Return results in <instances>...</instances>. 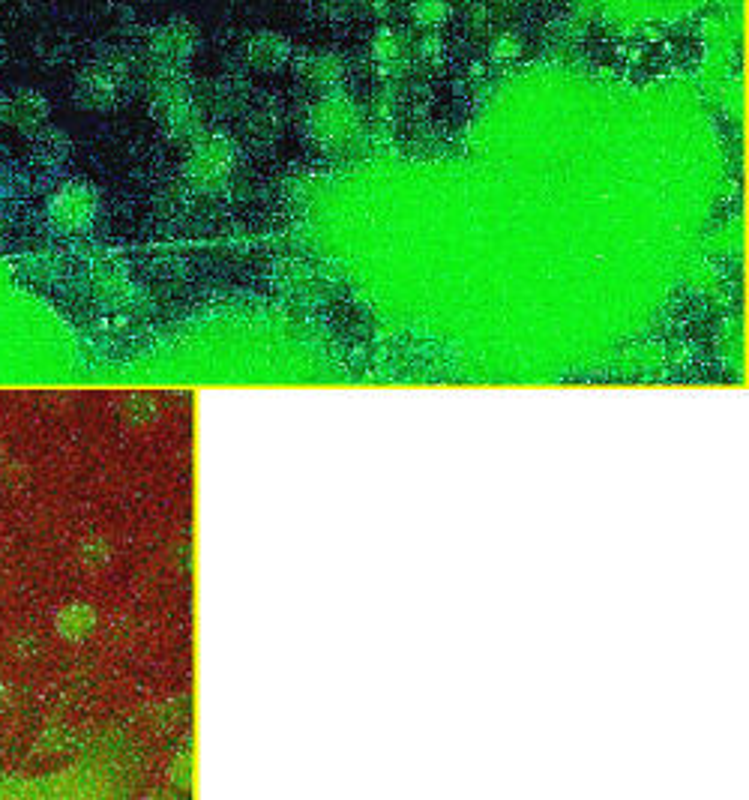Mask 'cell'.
I'll list each match as a JSON object with an SVG mask.
<instances>
[{"instance_id": "cell-8", "label": "cell", "mask_w": 749, "mask_h": 800, "mask_svg": "<svg viewBox=\"0 0 749 800\" xmlns=\"http://www.w3.org/2000/svg\"><path fill=\"white\" fill-rule=\"evenodd\" d=\"M525 54V39L516 30H501L489 42V57L495 63H513Z\"/></svg>"}, {"instance_id": "cell-9", "label": "cell", "mask_w": 749, "mask_h": 800, "mask_svg": "<svg viewBox=\"0 0 749 800\" xmlns=\"http://www.w3.org/2000/svg\"><path fill=\"white\" fill-rule=\"evenodd\" d=\"M414 54H417L420 60H438V57L444 54V39H441L435 30H429V33H423V36L414 42Z\"/></svg>"}, {"instance_id": "cell-5", "label": "cell", "mask_w": 749, "mask_h": 800, "mask_svg": "<svg viewBox=\"0 0 749 800\" xmlns=\"http://www.w3.org/2000/svg\"><path fill=\"white\" fill-rule=\"evenodd\" d=\"M342 75H345V63H342V57L336 51H315V54H306L297 63L300 84H306L318 96L321 93H333L339 87Z\"/></svg>"}, {"instance_id": "cell-3", "label": "cell", "mask_w": 749, "mask_h": 800, "mask_svg": "<svg viewBox=\"0 0 749 800\" xmlns=\"http://www.w3.org/2000/svg\"><path fill=\"white\" fill-rule=\"evenodd\" d=\"M357 108L342 93H321L309 108V129L321 141H342L357 129Z\"/></svg>"}, {"instance_id": "cell-6", "label": "cell", "mask_w": 749, "mask_h": 800, "mask_svg": "<svg viewBox=\"0 0 749 800\" xmlns=\"http://www.w3.org/2000/svg\"><path fill=\"white\" fill-rule=\"evenodd\" d=\"M408 36H402V30L396 27H378L372 33V42H369V54L375 60V66L381 72H396L405 57H408Z\"/></svg>"}, {"instance_id": "cell-4", "label": "cell", "mask_w": 749, "mask_h": 800, "mask_svg": "<svg viewBox=\"0 0 749 800\" xmlns=\"http://www.w3.org/2000/svg\"><path fill=\"white\" fill-rule=\"evenodd\" d=\"M294 48L279 30H255L243 45V60L252 72H279L288 66Z\"/></svg>"}, {"instance_id": "cell-7", "label": "cell", "mask_w": 749, "mask_h": 800, "mask_svg": "<svg viewBox=\"0 0 749 800\" xmlns=\"http://www.w3.org/2000/svg\"><path fill=\"white\" fill-rule=\"evenodd\" d=\"M408 12H411L414 24H420L426 30H438V27H444L450 21L453 9H450L447 0H411Z\"/></svg>"}, {"instance_id": "cell-1", "label": "cell", "mask_w": 749, "mask_h": 800, "mask_svg": "<svg viewBox=\"0 0 749 800\" xmlns=\"http://www.w3.org/2000/svg\"><path fill=\"white\" fill-rule=\"evenodd\" d=\"M201 33L192 21L174 18L162 24L150 39V60L159 75H180L198 54Z\"/></svg>"}, {"instance_id": "cell-2", "label": "cell", "mask_w": 749, "mask_h": 800, "mask_svg": "<svg viewBox=\"0 0 749 800\" xmlns=\"http://www.w3.org/2000/svg\"><path fill=\"white\" fill-rule=\"evenodd\" d=\"M237 162V150L234 141L225 135H207V138H195L192 156H189V180L204 189V192H216L228 183L231 171Z\"/></svg>"}]
</instances>
